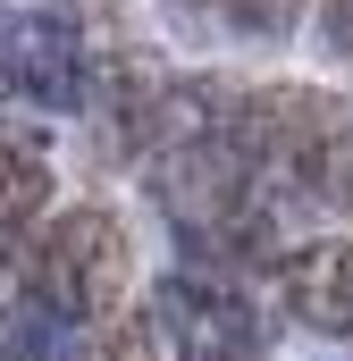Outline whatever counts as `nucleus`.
Listing matches in <instances>:
<instances>
[{"label": "nucleus", "instance_id": "obj_1", "mask_svg": "<svg viewBox=\"0 0 353 361\" xmlns=\"http://www.w3.org/2000/svg\"><path fill=\"white\" fill-rule=\"evenodd\" d=\"M236 143L286 210L353 219V101L328 85H253L236 109Z\"/></svg>", "mask_w": 353, "mask_h": 361}, {"label": "nucleus", "instance_id": "obj_2", "mask_svg": "<svg viewBox=\"0 0 353 361\" xmlns=\"http://www.w3.org/2000/svg\"><path fill=\"white\" fill-rule=\"evenodd\" d=\"M126 277H135V244H126V219L109 202H68L34 235L8 244L17 302L59 319V328H92V319L126 311Z\"/></svg>", "mask_w": 353, "mask_h": 361}, {"label": "nucleus", "instance_id": "obj_3", "mask_svg": "<svg viewBox=\"0 0 353 361\" xmlns=\"http://www.w3.org/2000/svg\"><path fill=\"white\" fill-rule=\"evenodd\" d=\"M152 328L169 361H277L269 353V319L253 311L244 286H219L202 269H169L152 294Z\"/></svg>", "mask_w": 353, "mask_h": 361}, {"label": "nucleus", "instance_id": "obj_4", "mask_svg": "<svg viewBox=\"0 0 353 361\" xmlns=\"http://www.w3.org/2000/svg\"><path fill=\"white\" fill-rule=\"evenodd\" d=\"M85 42L51 17V8H8L0 17V101H25L42 118H76L85 109Z\"/></svg>", "mask_w": 353, "mask_h": 361}, {"label": "nucleus", "instance_id": "obj_5", "mask_svg": "<svg viewBox=\"0 0 353 361\" xmlns=\"http://www.w3.org/2000/svg\"><path fill=\"white\" fill-rule=\"evenodd\" d=\"M269 294H277V311L294 328L353 345V235H303V244H286Z\"/></svg>", "mask_w": 353, "mask_h": 361}, {"label": "nucleus", "instance_id": "obj_6", "mask_svg": "<svg viewBox=\"0 0 353 361\" xmlns=\"http://www.w3.org/2000/svg\"><path fill=\"white\" fill-rule=\"evenodd\" d=\"M59 177H51V143L25 126V118H8L0 109V244H17V235H34L59 202Z\"/></svg>", "mask_w": 353, "mask_h": 361}, {"label": "nucleus", "instance_id": "obj_7", "mask_svg": "<svg viewBox=\"0 0 353 361\" xmlns=\"http://www.w3.org/2000/svg\"><path fill=\"white\" fill-rule=\"evenodd\" d=\"M169 25L202 51H227V42H286L311 8L303 0H160Z\"/></svg>", "mask_w": 353, "mask_h": 361}, {"label": "nucleus", "instance_id": "obj_8", "mask_svg": "<svg viewBox=\"0 0 353 361\" xmlns=\"http://www.w3.org/2000/svg\"><path fill=\"white\" fill-rule=\"evenodd\" d=\"M0 361H34V353H25V345H0Z\"/></svg>", "mask_w": 353, "mask_h": 361}, {"label": "nucleus", "instance_id": "obj_9", "mask_svg": "<svg viewBox=\"0 0 353 361\" xmlns=\"http://www.w3.org/2000/svg\"><path fill=\"white\" fill-rule=\"evenodd\" d=\"M0 17H8V0H0ZM0 109H8V101H0Z\"/></svg>", "mask_w": 353, "mask_h": 361}]
</instances>
